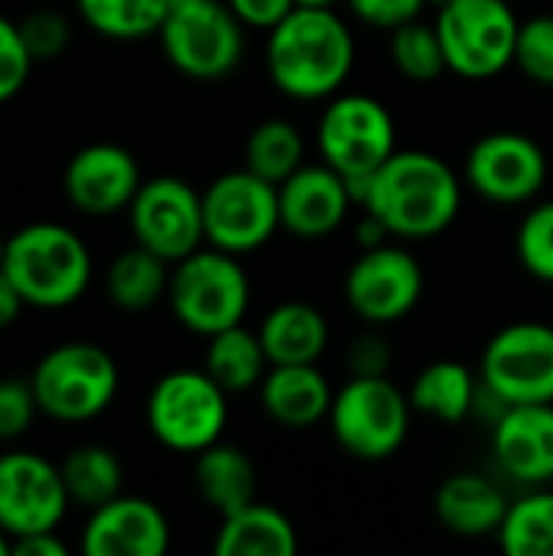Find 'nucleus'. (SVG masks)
<instances>
[{
	"instance_id": "obj_1",
	"label": "nucleus",
	"mask_w": 553,
	"mask_h": 556,
	"mask_svg": "<svg viewBox=\"0 0 553 556\" xmlns=\"http://www.w3.org/2000/svg\"><path fill=\"white\" fill-rule=\"evenodd\" d=\"M401 241L443 235L463 205V182L447 160L427 150H394L355 192Z\"/></svg>"
},
{
	"instance_id": "obj_2",
	"label": "nucleus",
	"mask_w": 553,
	"mask_h": 556,
	"mask_svg": "<svg viewBox=\"0 0 553 556\" xmlns=\"http://www.w3.org/2000/svg\"><path fill=\"white\" fill-rule=\"evenodd\" d=\"M355 65V39L336 7H293L267 33V75L293 101H326Z\"/></svg>"
},
{
	"instance_id": "obj_3",
	"label": "nucleus",
	"mask_w": 553,
	"mask_h": 556,
	"mask_svg": "<svg viewBox=\"0 0 553 556\" xmlns=\"http://www.w3.org/2000/svg\"><path fill=\"white\" fill-rule=\"evenodd\" d=\"M0 270L13 280L26 306L65 309L91 283V254L72 228L36 222L7 238Z\"/></svg>"
},
{
	"instance_id": "obj_4",
	"label": "nucleus",
	"mask_w": 553,
	"mask_h": 556,
	"mask_svg": "<svg viewBox=\"0 0 553 556\" xmlns=\"http://www.w3.org/2000/svg\"><path fill=\"white\" fill-rule=\"evenodd\" d=\"M166 300L183 329L209 339L244 319L251 306V280L238 254L209 244L173 264Z\"/></svg>"
},
{
	"instance_id": "obj_5",
	"label": "nucleus",
	"mask_w": 553,
	"mask_h": 556,
	"mask_svg": "<svg viewBox=\"0 0 553 556\" xmlns=\"http://www.w3.org/2000/svg\"><path fill=\"white\" fill-rule=\"evenodd\" d=\"M29 384L46 417L59 424H85L114 404L121 371L101 345L62 342L36 362Z\"/></svg>"
},
{
	"instance_id": "obj_6",
	"label": "nucleus",
	"mask_w": 553,
	"mask_h": 556,
	"mask_svg": "<svg viewBox=\"0 0 553 556\" xmlns=\"http://www.w3.org/2000/svg\"><path fill=\"white\" fill-rule=\"evenodd\" d=\"M411 397L385 375V378H359L352 375L336 394L329 407L332 440L362 463L391 459L411 430Z\"/></svg>"
},
{
	"instance_id": "obj_7",
	"label": "nucleus",
	"mask_w": 553,
	"mask_h": 556,
	"mask_svg": "<svg viewBox=\"0 0 553 556\" xmlns=\"http://www.w3.org/2000/svg\"><path fill=\"white\" fill-rule=\"evenodd\" d=\"M169 65L196 81L231 75L244 55V23L225 0H169L160 23Z\"/></svg>"
},
{
	"instance_id": "obj_8",
	"label": "nucleus",
	"mask_w": 553,
	"mask_h": 556,
	"mask_svg": "<svg viewBox=\"0 0 553 556\" xmlns=\"http://www.w3.org/2000/svg\"><path fill=\"white\" fill-rule=\"evenodd\" d=\"M319 160L349 179L352 195L398 150V124L391 111L359 91L332 94L316 124Z\"/></svg>"
},
{
	"instance_id": "obj_9",
	"label": "nucleus",
	"mask_w": 553,
	"mask_h": 556,
	"mask_svg": "<svg viewBox=\"0 0 553 556\" xmlns=\"http://www.w3.org/2000/svg\"><path fill=\"white\" fill-rule=\"evenodd\" d=\"M225 424L228 391L205 368H176L147 397V427L173 453H202L222 440Z\"/></svg>"
},
{
	"instance_id": "obj_10",
	"label": "nucleus",
	"mask_w": 553,
	"mask_h": 556,
	"mask_svg": "<svg viewBox=\"0 0 553 556\" xmlns=\"http://www.w3.org/2000/svg\"><path fill=\"white\" fill-rule=\"evenodd\" d=\"M447 68L460 78L486 81L515 65L521 20L508 0H447L433 20Z\"/></svg>"
},
{
	"instance_id": "obj_11",
	"label": "nucleus",
	"mask_w": 553,
	"mask_h": 556,
	"mask_svg": "<svg viewBox=\"0 0 553 556\" xmlns=\"http://www.w3.org/2000/svg\"><path fill=\"white\" fill-rule=\"evenodd\" d=\"M205 244L228 254H251L264 248L280 228L277 182L244 169L222 173L202 192Z\"/></svg>"
},
{
	"instance_id": "obj_12",
	"label": "nucleus",
	"mask_w": 553,
	"mask_h": 556,
	"mask_svg": "<svg viewBox=\"0 0 553 556\" xmlns=\"http://www.w3.org/2000/svg\"><path fill=\"white\" fill-rule=\"evenodd\" d=\"M479 381L502 404H553V326L512 323L499 329L479 365Z\"/></svg>"
},
{
	"instance_id": "obj_13",
	"label": "nucleus",
	"mask_w": 553,
	"mask_h": 556,
	"mask_svg": "<svg viewBox=\"0 0 553 556\" xmlns=\"http://www.w3.org/2000/svg\"><path fill=\"white\" fill-rule=\"evenodd\" d=\"M127 212H130L134 241L169 264L189 257L205 244L202 192H196L186 179L176 176L147 179L137 189Z\"/></svg>"
},
{
	"instance_id": "obj_14",
	"label": "nucleus",
	"mask_w": 553,
	"mask_h": 556,
	"mask_svg": "<svg viewBox=\"0 0 553 556\" xmlns=\"http://www.w3.org/2000/svg\"><path fill=\"white\" fill-rule=\"evenodd\" d=\"M544 147L521 130H492L479 137L466 153V182L492 205L535 202L548 182Z\"/></svg>"
},
{
	"instance_id": "obj_15",
	"label": "nucleus",
	"mask_w": 553,
	"mask_h": 556,
	"mask_svg": "<svg viewBox=\"0 0 553 556\" xmlns=\"http://www.w3.org/2000/svg\"><path fill=\"white\" fill-rule=\"evenodd\" d=\"M424 296V267L420 261L398 244H378L355 257L345 274V303L365 323L385 326L398 323Z\"/></svg>"
},
{
	"instance_id": "obj_16",
	"label": "nucleus",
	"mask_w": 553,
	"mask_h": 556,
	"mask_svg": "<svg viewBox=\"0 0 553 556\" xmlns=\"http://www.w3.org/2000/svg\"><path fill=\"white\" fill-rule=\"evenodd\" d=\"M62 469L36 453L0 456V531L16 541L39 531H55L68 511Z\"/></svg>"
},
{
	"instance_id": "obj_17",
	"label": "nucleus",
	"mask_w": 553,
	"mask_h": 556,
	"mask_svg": "<svg viewBox=\"0 0 553 556\" xmlns=\"http://www.w3.org/2000/svg\"><path fill=\"white\" fill-rule=\"evenodd\" d=\"M140 186V166L121 143H88L62 173L65 199L85 215H114L127 208Z\"/></svg>"
},
{
	"instance_id": "obj_18",
	"label": "nucleus",
	"mask_w": 553,
	"mask_h": 556,
	"mask_svg": "<svg viewBox=\"0 0 553 556\" xmlns=\"http://www.w3.org/2000/svg\"><path fill=\"white\" fill-rule=\"evenodd\" d=\"M277 199H280V228L306 241L339 231L355 202L349 179L339 176L323 160L303 163L293 176H287L277 186Z\"/></svg>"
},
{
	"instance_id": "obj_19",
	"label": "nucleus",
	"mask_w": 553,
	"mask_h": 556,
	"mask_svg": "<svg viewBox=\"0 0 553 556\" xmlns=\"http://www.w3.org/2000/svg\"><path fill=\"white\" fill-rule=\"evenodd\" d=\"M169 521L150 498L117 495L88 515L81 531L85 556H163L169 551Z\"/></svg>"
},
{
	"instance_id": "obj_20",
	"label": "nucleus",
	"mask_w": 553,
	"mask_h": 556,
	"mask_svg": "<svg viewBox=\"0 0 553 556\" xmlns=\"http://www.w3.org/2000/svg\"><path fill=\"white\" fill-rule=\"evenodd\" d=\"M492 453L499 469L528 485L553 479V404H512L492 424Z\"/></svg>"
},
{
	"instance_id": "obj_21",
	"label": "nucleus",
	"mask_w": 553,
	"mask_h": 556,
	"mask_svg": "<svg viewBox=\"0 0 553 556\" xmlns=\"http://www.w3.org/2000/svg\"><path fill=\"white\" fill-rule=\"evenodd\" d=\"M508 511V498L482 472H453L450 479L440 482L433 495V515L437 521L456 534V538H489L499 534L502 521Z\"/></svg>"
},
{
	"instance_id": "obj_22",
	"label": "nucleus",
	"mask_w": 553,
	"mask_h": 556,
	"mask_svg": "<svg viewBox=\"0 0 553 556\" xmlns=\"http://www.w3.org/2000/svg\"><path fill=\"white\" fill-rule=\"evenodd\" d=\"M257 394L274 424L287 430H306L329 417L336 391L316 365H271L257 384Z\"/></svg>"
},
{
	"instance_id": "obj_23",
	"label": "nucleus",
	"mask_w": 553,
	"mask_h": 556,
	"mask_svg": "<svg viewBox=\"0 0 553 556\" xmlns=\"http://www.w3.org/2000/svg\"><path fill=\"white\" fill-rule=\"evenodd\" d=\"M257 336L271 365H316L329 349L326 316L303 300L274 306L257 326Z\"/></svg>"
},
{
	"instance_id": "obj_24",
	"label": "nucleus",
	"mask_w": 553,
	"mask_h": 556,
	"mask_svg": "<svg viewBox=\"0 0 553 556\" xmlns=\"http://www.w3.org/2000/svg\"><path fill=\"white\" fill-rule=\"evenodd\" d=\"M297 551L300 538L293 521L257 498L225 515L212 544L215 556H293Z\"/></svg>"
},
{
	"instance_id": "obj_25",
	"label": "nucleus",
	"mask_w": 553,
	"mask_h": 556,
	"mask_svg": "<svg viewBox=\"0 0 553 556\" xmlns=\"http://www.w3.org/2000/svg\"><path fill=\"white\" fill-rule=\"evenodd\" d=\"M192 479H196V492L202 495V502L222 518L257 498L254 463L248 459L241 446H231L222 440L196 453Z\"/></svg>"
},
{
	"instance_id": "obj_26",
	"label": "nucleus",
	"mask_w": 553,
	"mask_h": 556,
	"mask_svg": "<svg viewBox=\"0 0 553 556\" xmlns=\"http://www.w3.org/2000/svg\"><path fill=\"white\" fill-rule=\"evenodd\" d=\"M407 397L414 414H424L440 424H463L469 414H476L479 378L463 362L440 358L414 378Z\"/></svg>"
},
{
	"instance_id": "obj_27",
	"label": "nucleus",
	"mask_w": 553,
	"mask_h": 556,
	"mask_svg": "<svg viewBox=\"0 0 553 556\" xmlns=\"http://www.w3.org/2000/svg\"><path fill=\"white\" fill-rule=\"evenodd\" d=\"M104 290L108 300L124 309V313H143L150 306H156L166 290H169V261H163L160 254L134 244L130 251L117 254L108 267L104 277Z\"/></svg>"
},
{
	"instance_id": "obj_28",
	"label": "nucleus",
	"mask_w": 553,
	"mask_h": 556,
	"mask_svg": "<svg viewBox=\"0 0 553 556\" xmlns=\"http://www.w3.org/2000/svg\"><path fill=\"white\" fill-rule=\"evenodd\" d=\"M228 394H244L257 388L271 368L267 352L261 345V336L244 329L241 323L231 329H222L209 336L205 349V365H202Z\"/></svg>"
},
{
	"instance_id": "obj_29",
	"label": "nucleus",
	"mask_w": 553,
	"mask_h": 556,
	"mask_svg": "<svg viewBox=\"0 0 553 556\" xmlns=\"http://www.w3.org/2000/svg\"><path fill=\"white\" fill-rule=\"evenodd\" d=\"M59 469H62L68 498L78 508L95 511L124 492V466L114 456V450H108L101 443H85V446L72 450Z\"/></svg>"
},
{
	"instance_id": "obj_30",
	"label": "nucleus",
	"mask_w": 553,
	"mask_h": 556,
	"mask_svg": "<svg viewBox=\"0 0 553 556\" xmlns=\"http://www.w3.org/2000/svg\"><path fill=\"white\" fill-rule=\"evenodd\" d=\"M306 163V143L297 124L284 117L261 121L244 143V166L271 182H284Z\"/></svg>"
},
{
	"instance_id": "obj_31",
	"label": "nucleus",
	"mask_w": 553,
	"mask_h": 556,
	"mask_svg": "<svg viewBox=\"0 0 553 556\" xmlns=\"http://www.w3.org/2000/svg\"><path fill=\"white\" fill-rule=\"evenodd\" d=\"M499 544L508 556H553V492L538 485L508 502Z\"/></svg>"
},
{
	"instance_id": "obj_32",
	"label": "nucleus",
	"mask_w": 553,
	"mask_h": 556,
	"mask_svg": "<svg viewBox=\"0 0 553 556\" xmlns=\"http://www.w3.org/2000/svg\"><path fill=\"white\" fill-rule=\"evenodd\" d=\"M81 20L108 39H143L160 33L169 0H75Z\"/></svg>"
},
{
	"instance_id": "obj_33",
	"label": "nucleus",
	"mask_w": 553,
	"mask_h": 556,
	"mask_svg": "<svg viewBox=\"0 0 553 556\" xmlns=\"http://www.w3.org/2000/svg\"><path fill=\"white\" fill-rule=\"evenodd\" d=\"M391 62L411 81H433L447 72V52L433 23L420 16L391 29Z\"/></svg>"
},
{
	"instance_id": "obj_34",
	"label": "nucleus",
	"mask_w": 553,
	"mask_h": 556,
	"mask_svg": "<svg viewBox=\"0 0 553 556\" xmlns=\"http://www.w3.org/2000/svg\"><path fill=\"white\" fill-rule=\"evenodd\" d=\"M515 254L525 267L541 283H553V199L535 205L515 235Z\"/></svg>"
},
{
	"instance_id": "obj_35",
	"label": "nucleus",
	"mask_w": 553,
	"mask_h": 556,
	"mask_svg": "<svg viewBox=\"0 0 553 556\" xmlns=\"http://www.w3.org/2000/svg\"><path fill=\"white\" fill-rule=\"evenodd\" d=\"M515 65L535 85L553 88V13H538L521 23L518 46H515Z\"/></svg>"
},
{
	"instance_id": "obj_36",
	"label": "nucleus",
	"mask_w": 553,
	"mask_h": 556,
	"mask_svg": "<svg viewBox=\"0 0 553 556\" xmlns=\"http://www.w3.org/2000/svg\"><path fill=\"white\" fill-rule=\"evenodd\" d=\"M20 36H23V46H26L29 59L46 62V59H55V55H62L68 49L72 23L55 10H36L20 23Z\"/></svg>"
},
{
	"instance_id": "obj_37",
	"label": "nucleus",
	"mask_w": 553,
	"mask_h": 556,
	"mask_svg": "<svg viewBox=\"0 0 553 556\" xmlns=\"http://www.w3.org/2000/svg\"><path fill=\"white\" fill-rule=\"evenodd\" d=\"M39 404L29 381L20 378H0V443H10L23 437L33 427Z\"/></svg>"
},
{
	"instance_id": "obj_38",
	"label": "nucleus",
	"mask_w": 553,
	"mask_h": 556,
	"mask_svg": "<svg viewBox=\"0 0 553 556\" xmlns=\"http://www.w3.org/2000/svg\"><path fill=\"white\" fill-rule=\"evenodd\" d=\"M29 68H33V59L23 46L20 23H10L7 16H0V104L20 94V88L29 78Z\"/></svg>"
},
{
	"instance_id": "obj_39",
	"label": "nucleus",
	"mask_w": 553,
	"mask_h": 556,
	"mask_svg": "<svg viewBox=\"0 0 553 556\" xmlns=\"http://www.w3.org/2000/svg\"><path fill=\"white\" fill-rule=\"evenodd\" d=\"M345 3L362 23L378 29H394L401 23H411L430 7L427 0H345Z\"/></svg>"
},
{
	"instance_id": "obj_40",
	"label": "nucleus",
	"mask_w": 553,
	"mask_h": 556,
	"mask_svg": "<svg viewBox=\"0 0 553 556\" xmlns=\"http://www.w3.org/2000/svg\"><path fill=\"white\" fill-rule=\"evenodd\" d=\"M391 345L385 336L378 332H362L352 339L349 345V375H359V378H385L391 371Z\"/></svg>"
},
{
	"instance_id": "obj_41",
	"label": "nucleus",
	"mask_w": 553,
	"mask_h": 556,
	"mask_svg": "<svg viewBox=\"0 0 553 556\" xmlns=\"http://www.w3.org/2000/svg\"><path fill=\"white\" fill-rule=\"evenodd\" d=\"M228 7H231V13L244 23V26H251V29H274L293 7H297V0H225Z\"/></svg>"
},
{
	"instance_id": "obj_42",
	"label": "nucleus",
	"mask_w": 553,
	"mask_h": 556,
	"mask_svg": "<svg viewBox=\"0 0 553 556\" xmlns=\"http://www.w3.org/2000/svg\"><path fill=\"white\" fill-rule=\"evenodd\" d=\"M16 556H65L68 547L55 538V531H39V534H26V538H16L13 541V551Z\"/></svg>"
},
{
	"instance_id": "obj_43",
	"label": "nucleus",
	"mask_w": 553,
	"mask_h": 556,
	"mask_svg": "<svg viewBox=\"0 0 553 556\" xmlns=\"http://www.w3.org/2000/svg\"><path fill=\"white\" fill-rule=\"evenodd\" d=\"M394 235L388 231V225L381 222V218H375L372 212H365L362 218H359V225H355V244L362 248V251H368V248H378V244H388Z\"/></svg>"
},
{
	"instance_id": "obj_44",
	"label": "nucleus",
	"mask_w": 553,
	"mask_h": 556,
	"mask_svg": "<svg viewBox=\"0 0 553 556\" xmlns=\"http://www.w3.org/2000/svg\"><path fill=\"white\" fill-rule=\"evenodd\" d=\"M23 296H20V290L13 287V280L0 270V332L3 329H10L16 319H20V313H23Z\"/></svg>"
},
{
	"instance_id": "obj_45",
	"label": "nucleus",
	"mask_w": 553,
	"mask_h": 556,
	"mask_svg": "<svg viewBox=\"0 0 553 556\" xmlns=\"http://www.w3.org/2000/svg\"><path fill=\"white\" fill-rule=\"evenodd\" d=\"M342 0H297V7H339Z\"/></svg>"
},
{
	"instance_id": "obj_46",
	"label": "nucleus",
	"mask_w": 553,
	"mask_h": 556,
	"mask_svg": "<svg viewBox=\"0 0 553 556\" xmlns=\"http://www.w3.org/2000/svg\"><path fill=\"white\" fill-rule=\"evenodd\" d=\"M10 551H13V541H10V538H7V534L0 531V556H7Z\"/></svg>"
},
{
	"instance_id": "obj_47",
	"label": "nucleus",
	"mask_w": 553,
	"mask_h": 556,
	"mask_svg": "<svg viewBox=\"0 0 553 556\" xmlns=\"http://www.w3.org/2000/svg\"><path fill=\"white\" fill-rule=\"evenodd\" d=\"M427 3H430V7H433V10H440V7H443V3H447V0H427Z\"/></svg>"
},
{
	"instance_id": "obj_48",
	"label": "nucleus",
	"mask_w": 553,
	"mask_h": 556,
	"mask_svg": "<svg viewBox=\"0 0 553 556\" xmlns=\"http://www.w3.org/2000/svg\"><path fill=\"white\" fill-rule=\"evenodd\" d=\"M3 248H7V238L0 235V264H3Z\"/></svg>"
}]
</instances>
